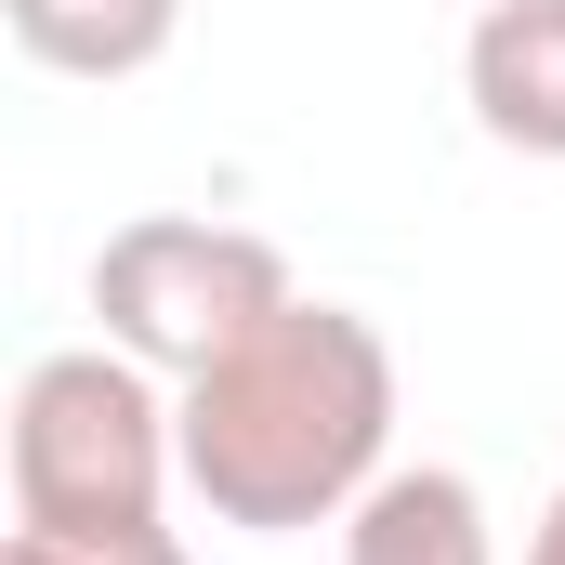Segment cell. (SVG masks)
Here are the masks:
<instances>
[{"mask_svg": "<svg viewBox=\"0 0 565 565\" xmlns=\"http://www.w3.org/2000/svg\"><path fill=\"white\" fill-rule=\"evenodd\" d=\"M0 565H198V553H184L171 513H158V526H93V540H79V526H13Z\"/></svg>", "mask_w": 565, "mask_h": 565, "instance_id": "cell-7", "label": "cell"}, {"mask_svg": "<svg viewBox=\"0 0 565 565\" xmlns=\"http://www.w3.org/2000/svg\"><path fill=\"white\" fill-rule=\"evenodd\" d=\"M171 422L211 526H250V540L342 526L395 473V342L355 302H277L250 342L171 382Z\"/></svg>", "mask_w": 565, "mask_h": 565, "instance_id": "cell-1", "label": "cell"}, {"mask_svg": "<svg viewBox=\"0 0 565 565\" xmlns=\"http://www.w3.org/2000/svg\"><path fill=\"white\" fill-rule=\"evenodd\" d=\"M526 565H565V487L540 500V526H526Z\"/></svg>", "mask_w": 565, "mask_h": 565, "instance_id": "cell-8", "label": "cell"}, {"mask_svg": "<svg viewBox=\"0 0 565 565\" xmlns=\"http://www.w3.org/2000/svg\"><path fill=\"white\" fill-rule=\"evenodd\" d=\"M342 565H500L487 487L460 460H395L355 513H342Z\"/></svg>", "mask_w": 565, "mask_h": 565, "instance_id": "cell-5", "label": "cell"}, {"mask_svg": "<svg viewBox=\"0 0 565 565\" xmlns=\"http://www.w3.org/2000/svg\"><path fill=\"white\" fill-rule=\"evenodd\" d=\"M184 473L171 382L119 342H66L13 382V526H158Z\"/></svg>", "mask_w": 565, "mask_h": 565, "instance_id": "cell-2", "label": "cell"}, {"mask_svg": "<svg viewBox=\"0 0 565 565\" xmlns=\"http://www.w3.org/2000/svg\"><path fill=\"white\" fill-rule=\"evenodd\" d=\"M277 302H302L289 250L250 237V224H211V211H132V224L93 250V316H106V342L145 355L158 382L211 369V355L250 342Z\"/></svg>", "mask_w": 565, "mask_h": 565, "instance_id": "cell-3", "label": "cell"}, {"mask_svg": "<svg viewBox=\"0 0 565 565\" xmlns=\"http://www.w3.org/2000/svg\"><path fill=\"white\" fill-rule=\"evenodd\" d=\"M473 132L513 158H565V0H487L460 40Z\"/></svg>", "mask_w": 565, "mask_h": 565, "instance_id": "cell-4", "label": "cell"}, {"mask_svg": "<svg viewBox=\"0 0 565 565\" xmlns=\"http://www.w3.org/2000/svg\"><path fill=\"white\" fill-rule=\"evenodd\" d=\"M0 26L53 79H145L184 40V0H0Z\"/></svg>", "mask_w": 565, "mask_h": 565, "instance_id": "cell-6", "label": "cell"}]
</instances>
